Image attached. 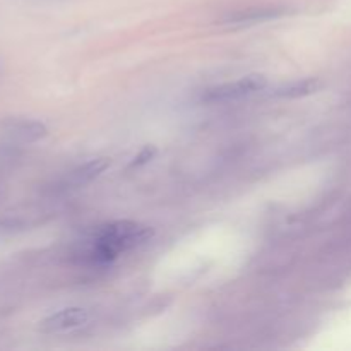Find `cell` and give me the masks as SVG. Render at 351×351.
<instances>
[{
	"label": "cell",
	"instance_id": "cell-1",
	"mask_svg": "<svg viewBox=\"0 0 351 351\" xmlns=\"http://www.w3.org/2000/svg\"><path fill=\"white\" fill-rule=\"evenodd\" d=\"M153 235L154 230L143 223L129 219L106 223L93 233L84 249V259L98 266L110 264L122 254L143 247L153 239Z\"/></svg>",
	"mask_w": 351,
	"mask_h": 351
},
{
	"label": "cell",
	"instance_id": "cell-2",
	"mask_svg": "<svg viewBox=\"0 0 351 351\" xmlns=\"http://www.w3.org/2000/svg\"><path fill=\"white\" fill-rule=\"evenodd\" d=\"M267 86L266 75L263 74H249L240 77L239 81L225 82V84L215 86L204 91L202 95V101L206 103H228L237 101V99H243L250 95L263 91Z\"/></svg>",
	"mask_w": 351,
	"mask_h": 351
},
{
	"label": "cell",
	"instance_id": "cell-3",
	"mask_svg": "<svg viewBox=\"0 0 351 351\" xmlns=\"http://www.w3.org/2000/svg\"><path fill=\"white\" fill-rule=\"evenodd\" d=\"M48 134L47 127L38 120L12 119L0 123V136L10 143L29 144L43 139Z\"/></svg>",
	"mask_w": 351,
	"mask_h": 351
},
{
	"label": "cell",
	"instance_id": "cell-4",
	"mask_svg": "<svg viewBox=\"0 0 351 351\" xmlns=\"http://www.w3.org/2000/svg\"><path fill=\"white\" fill-rule=\"evenodd\" d=\"M89 315L84 308H64L57 314L50 315L41 322V331L45 332H64L72 331V329L82 328L88 322Z\"/></svg>",
	"mask_w": 351,
	"mask_h": 351
},
{
	"label": "cell",
	"instance_id": "cell-5",
	"mask_svg": "<svg viewBox=\"0 0 351 351\" xmlns=\"http://www.w3.org/2000/svg\"><path fill=\"white\" fill-rule=\"evenodd\" d=\"M110 167L108 158H96V160L88 161L82 167H79L77 170H74L69 177V184L74 185V187H81V185L89 184L95 178H98L106 168Z\"/></svg>",
	"mask_w": 351,
	"mask_h": 351
},
{
	"label": "cell",
	"instance_id": "cell-6",
	"mask_svg": "<svg viewBox=\"0 0 351 351\" xmlns=\"http://www.w3.org/2000/svg\"><path fill=\"white\" fill-rule=\"evenodd\" d=\"M319 88H321V81L319 79H304V81L290 82V84L281 86V88H278L274 91V96H280V98H304V96H308L317 91Z\"/></svg>",
	"mask_w": 351,
	"mask_h": 351
},
{
	"label": "cell",
	"instance_id": "cell-7",
	"mask_svg": "<svg viewBox=\"0 0 351 351\" xmlns=\"http://www.w3.org/2000/svg\"><path fill=\"white\" fill-rule=\"evenodd\" d=\"M285 10L281 9H250L247 12H239L235 16H230L228 21L230 23H257V21H266V19H273V17L281 16Z\"/></svg>",
	"mask_w": 351,
	"mask_h": 351
},
{
	"label": "cell",
	"instance_id": "cell-8",
	"mask_svg": "<svg viewBox=\"0 0 351 351\" xmlns=\"http://www.w3.org/2000/svg\"><path fill=\"white\" fill-rule=\"evenodd\" d=\"M154 154H156V149H154L153 146H147V147H144V149L141 151V154H139V156H137L136 160H134L132 167H141V165L147 163V161H149L151 158L154 156Z\"/></svg>",
	"mask_w": 351,
	"mask_h": 351
}]
</instances>
